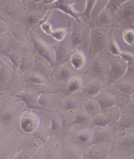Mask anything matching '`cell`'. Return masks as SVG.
<instances>
[{
  "label": "cell",
  "mask_w": 134,
  "mask_h": 159,
  "mask_svg": "<svg viewBox=\"0 0 134 159\" xmlns=\"http://www.w3.org/2000/svg\"><path fill=\"white\" fill-rule=\"evenodd\" d=\"M127 65L125 60L120 58H114L112 60L109 71V78L113 80H117L123 77L126 72Z\"/></svg>",
  "instance_id": "obj_1"
},
{
  "label": "cell",
  "mask_w": 134,
  "mask_h": 159,
  "mask_svg": "<svg viewBox=\"0 0 134 159\" xmlns=\"http://www.w3.org/2000/svg\"><path fill=\"white\" fill-rule=\"evenodd\" d=\"M39 124V119L35 114L33 113H27L24 115L20 121L22 129L26 132L34 131Z\"/></svg>",
  "instance_id": "obj_2"
},
{
  "label": "cell",
  "mask_w": 134,
  "mask_h": 159,
  "mask_svg": "<svg viewBox=\"0 0 134 159\" xmlns=\"http://www.w3.org/2000/svg\"><path fill=\"white\" fill-rule=\"evenodd\" d=\"M34 46L36 51H37L41 57H43L49 63L52 62V59L53 57H52V51L49 47L47 46L45 44L42 43L38 41L34 42Z\"/></svg>",
  "instance_id": "obj_3"
},
{
  "label": "cell",
  "mask_w": 134,
  "mask_h": 159,
  "mask_svg": "<svg viewBox=\"0 0 134 159\" xmlns=\"http://www.w3.org/2000/svg\"><path fill=\"white\" fill-rule=\"evenodd\" d=\"M105 42V35L101 30H96L93 36V47L96 52L100 51L103 48Z\"/></svg>",
  "instance_id": "obj_4"
},
{
  "label": "cell",
  "mask_w": 134,
  "mask_h": 159,
  "mask_svg": "<svg viewBox=\"0 0 134 159\" xmlns=\"http://www.w3.org/2000/svg\"><path fill=\"white\" fill-rule=\"evenodd\" d=\"M102 89L101 84L100 82H93L89 83L86 87L83 88L82 93L87 96H95L99 94Z\"/></svg>",
  "instance_id": "obj_5"
},
{
  "label": "cell",
  "mask_w": 134,
  "mask_h": 159,
  "mask_svg": "<svg viewBox=\"0 0 134 159\" xmlns=\"http://www.w3.org/2000/svg\"><path fill=\"white\" fill-rule=\"evenodd\" d=\"M71 62L73 67H74L75 69H80L86 62V58L82 52L77 51L72 55Z\"/></svg>",
  "instance_id": "obj_6"
},
{
  "label": "cell",
  "mask_w": 134,
  "mask_h": 159,
  "mask_svg": "<svg viewBox=\"0 0 134 159\" xmlns=\"http://www.w3.org/2000/svg\"><path fill=\"white\" fill-rule=\"evenodd\" d=\"M73 69L68 64H64L58 70L59 79L63 81H68L71 79Z\"/></svg>",
  "instance_id": "obj_7"
},
{
  "label": "cell",
  "mask_w": 134,
  "mask_h": 159,
  "mask_svg": "<svg viewBox=\"0 0 134 159\" xmlns=\"http://www.w3.org/2000/svg\"><path fill=\"white\" fill-rule=\"evenodd\" d=\"M98 104L102 110H108L114 106V100L107 95H103L99 98Z\"/></svg>",
  "instance_id": "obj_8"
},
{
  "label": "cell",
  "mask_w": 134,
  "mask_h": 159,
  "mask_svg": "<svg viewBox=\"0 0 134 159\" xmlns=\"http://www.w3.org/2000/svg\"><path fill=\"white\" fill-rule=\"evenodd\" d=\"M91 69H92V71L94 74L96 75H101L103 74V72L105 71L104 68V65L102 63L101 60L97 58L96 59L91 67Z\"/></svg>",
  "instance_id": "obj_9"
},
{
  "label": "cell",
  "mask_w": 134,
  "mask_h": 159,
  "mask_svg": "<svg viewBox=\"0 0 134 159\" xmlns=\"http://www.w3.org/2000/svg\"><path fill=\"white\" fill-rule=\"evenodd\" d=\"M84 107L86 109V111L88 113L95 115H98L97 113H98L100 109V106L95 102L92 100H89L84 102Z\"/></svg>",
  "instance_id": "obj_10"
},
{
  "label": "cell",
  "mask_w": 134,
  "mask_h": 159,
  "mask_svg": "<svg viewBox=\"0 0 134 159\" xmlns=\"http://www.w3.org/2000/svg\"><path fill=\"white\" fill-rule=\"evenodd\" d=\"M54 54L56 62H61L66 57L67 51L64 45H58L54 48Z\"/></svg>",
  "instance_id": "obj_11"
},
{
  "label": "cell",
  "mask_w": 134,
  "mask_h": 159,
  "mask_svg": "<svg viewBox=\"0 0 134 159\" xmlns=\"http://www.w3.org/2000/svg\"><path fill=\"white\" fill-rule=\"evenodd\" d=\"M89 113H85L83 111H80L77 113L74 117V123L78 125H83L86 123L88 120Z\"/></svg>",
  "instance_id": "obj_12"
},
{
  "label": "cell",
  "mask_w": 134,
  "mask_h": 159,
  "mask_svg": "<svg viewBox=\"0 0 134 159\" xmlns=\"http://www.w3.org/2000/svg\"><path fill=\"white\" fill-rule=\"evenodd\" d=\"M118 90L125 94H132L134 91V87L130 83H122L118 85Z\"/></svg>",
  "instance_id": "obj_13"
},
{
  "label": "cell",
  "mask_w": 134,
  "mask_h": 159,
  "mask_svg": "<svg viewBox=\"0 0 134 159\" xmlns=\"http://www.w3.org/2000/svg\"><path fill=\"white\" fill-rule=\"evenodd\" d=\"M82 84V80L79 77L73 78L70 80L68 89L71 92H75L81 88Z\"/></svg>",
  "instance_id": "obj_14"
},
{
  "label": "cell",
  "mask_w": 134,
  "mask_h": 159,
  "mask_svg": "<svg viewBox=\"0 0 134 159\" xmlns=\"http://www.w3.org/2000/svg\"><path fill=\"white\" fill-rule=\"evenodd\" d=\"M123 15L125 18H130L134 16V2H130L125 5Z\"/></svg>",
  "instance_id": "obj_15"
},
{
  "label": "cell",
  "mask_w": 134,
  "mask_h": 159,
  "mask_svg": "<svg viewBox=\"0 0 134 159\" xmlns=\"http://www.w3.org/2000/svg\"><path fill=\"white\" fill-rule=\"evenodd\" d=\"M109 119L105 118L104 116L101 115L100 114L97 115L95 117L94 119V123L96 126H105L109 124Z\"/></svg>",
  "instance_id": "obj_16"
},
{
  "label": "cell",
  "mask_w": 134,
  "mask_h": 159,
  "mask_svg": "<svg viewBox=\"0 0 134 159\" xmlns=\"http://www.w3.org/2000/svg\"><path fill=\"white\" fill-rule=\"evenodd\" d=\"M124 40L129 45L134 44V30H128L124 34Z\"/></svg>",
  "instance_id": "obj_17"
},
{
  "label": "cell",
  "mask_w": 134,
  "mask_h": 159,
  "mask_svg": "<svg viewBox=\"0 0 134 159\" xmlns=\"http://www.w3.org/2000/svg\"><path fill=\"white\" fill-rule=\"evenodd\" d=\"M109 134L107 131H100L97 132L96 134V141L98 142H103L108 138Z\"/></svg>",
  "instance_id": "obj_18"
},
{
  "label": "cell",
  "mask_w": 134,
  "mask_h": 159,
  "mask_svg": "<svg viewBox=\"0 0 134 159\" xmlns=\"http://www.w3.org/2000/svg\"><path fill=\"white\" fill-rule=\"evenodd\" d=\"M97 2V0H88L87 3V7L86 11H85L84 15H87L88 17L90 16V13H92V11L93 10L94 5Z\"/></svg>",
  "instance_id": "obj_19"
},
{
  "label": "cell",
  "mask_w": 134,
  "mask_h": 159,
  "mask_svg": "<svg viewBox=\"0 0 134 159\" xmlns=\"http://www.w3.org/2000/svg\"><path fill=\"white\" fill-rule=\"evenodd\" d=\"M77 138L81 142H87L90 138V134L86 131H83L78 134Z\"/></svg>",
  "instance_id": "obj_20"
},
{
  "label": "cell",
  "mask_w": 134,
  "mask_h": 159,
  "mask_svg": "<svg viewBox=\"0 0 134 159\" xmlns=\"http://www.w3.org/2000/svg\"><path fill=\"white\" fill-rule=\"evenodd\" d=\"M65 35V31L63 29L57 30L55 32H54L52 34V35L57 40H62L64 38Z\"/></svg>",
  "instance_id": "obj_21"
},
{
  "label": "cell",
  "mask_w": 134,
  "mask_h": 159,
  "mask_svg": "<svg viewBox=\"0 0 134 159\" xmlns=\"http://www.w3.org/2000/svg\"><path fill=\"white\" fill-rule=\"evenodd\" d=\"M29 81L34 83L35 84H44L45 83V81L44 79H42L41 76L38 75H32V77L29 78Z\"/></svg>",
  "instance_id": "obj_22"
},
{
  "label": "cell",
  "mask_w": 134,
  "mask_h": 159,
  "mask_svg": "<svg viewBox=\"0 0 134 159\" xmlns=\"http://www.w3.org/2000/svg\"><path fill=\"white\" fill-rule=\"evenodd\" d=\"M77 106V103L74 100L69 99L65 103V108L68 110L75 109Z\"/></svg>",
  "instance_id": "obj_23"
},
{
  "label": "cell",
  "mask_w": 134,
  "mask_h": 159,
  "mask_svg": "<svg viewBox=\"0 0 134 159\" xmlns=\"http://www.w3.org/2000/svg\"><path fill=\"white\" fill-rule=\"evenodd\" d=\"M134 123V118L132 116H127L123 119V125L125 126H132Z\"/></svg>",
  "instance_id": "obj_24"
},
{
  "label": "cell",
  "mask_w": 134,
  "mask_h": 159,
  "mask_svg": "<svg viewBox=\"0 0 134 159\" xmlns=\"http://www.w3.org/2000/svg\"><path fill=\"white\" fill-rule=\"evenodd\" d=\"M124 144L126 145H132L134 144V135H130L124 141Z\"/></svg>",
  "instance_id": "obj_25"
},
{
  "label": "cell",
  "mask_w": 134,
  "mask_h": 159,
  "mask_svg": "<svg viewBox=\"0 0 134 159\" xmlns=\"http://www.w3.org/2000/svg\"><path fill=\"white\" fill-rule=\"evenodd\" d=\"M52 1V0H45V2H47V3H50Z\"/></svg>",
  "instance_id": "obj_26"
},
{
  "label": "cell",
  "mask_w": 134,
  "mask_h": 159,
  "mask_svg": "<svg viewBox=\"0 0 134 159\" xmlns=\"http://www.w3.org/2000/svg\"><path fill=\"white\" fill-rule=\"evenodd\" d=\"M133 27L134 28V20L133 21Z\"/></svg>",
  "instance_id": "obj_27"
}]
</instances>
